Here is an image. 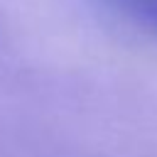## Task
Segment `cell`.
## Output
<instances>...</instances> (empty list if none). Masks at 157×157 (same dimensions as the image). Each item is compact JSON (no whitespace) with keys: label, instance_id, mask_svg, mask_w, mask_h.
<instances>
[{"label":"cell","instance_id":"6da1fadb","mask_svg":"<svg viewBox=\"0 0 157 157\" xmlns=\"http://www.w3.org/2000/svg\"><path fill=\"white\" fill-rule=\"evenodd\" d=\"M93 5L157 39V0H93Z\"/></svg>","mask_w":157,"mask_h":157}]
</instances>
